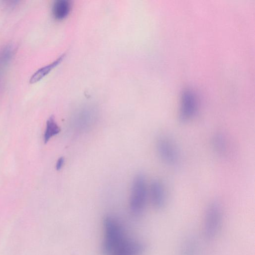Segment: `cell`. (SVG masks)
Segmentation results:
<instances>
[{
    "label": "cell",
    "mask_w": 255,
    "mask_h": 255,
    "mask_svg": "<svg viewBox=\"0 0 255 255\" xmlns=\"http://www.w3.org/2000/svg\"><path fill=\"white\" fill-rule=\"evenodd\" d=\"M212 147L215 152L220 156L226 154L228 143L226 136L222 133H215L211 139Z\"/></svg>",
    "instance_id": "8fae6325"
},
{
    "label": "cell",
    "mask_w": 255,
    "mask_h": 255,
    "mask_svg": "<svg viewBox=\"0 0 255 255\" xmlns=\"http://www.w3.org/2000/svg\"><path fill=\"white\" fill-rule=\"evenodd\" d=\"M198 240L192 236L185 238L180 245L179 255H199V246Z\"/></svg>",
    "instance_id": "30bf717a"
},
{
    "label": "cell",
    "mask_w": 255,
    "mask_h": 255,
    "mask_svg": "<svg viewBox=\"0 0 255 255\" xmlns=\"http://www.w3.org/2000/svg\"><path fill=\"white\" fill-rule=\"evenodd\" d=\"M13 53V49L10 45H7L3 48L0 54V64L5 66L10 61Z\"/></svg>",
    "instance_id": "5bb4252c"
},
{
    "label": "cell",
    "mask_w": 255,
    "mask_h": 255,
    "mask_svg": "<svg viewBox=\"0 0 255 255\" xmlns=\"http://www.w3.org/2000/svg\"><path fill=\"white\" fill-rule=\"evenodd\" d=\"M103 240L101 250L105 255H111L127 240L119 221L112 215L105 216L102 221Z\"/></svg>",
    "instance_id": "6da1fadb"
},
{
    "label": "cell",
    "mask_w": 255,
    "mask_h": 255,
    "mask_svg": "<svg viewBox=\"0 0 255 255\" xmlns=\"http://www.w3.org/2000/svg\"><path fill=\"white\" fill-rule=\"evenodd\" d=\"M224 219L222 204L217 200L210 201L206 206L203 216L202 235L207 241L216 239L222 230Z\"/></svg>",
    "instance_id": "7a4b0ae2"
},
{
    "label": "cell",
    "mask_w": 255,
    "mask_h": 255,
    "mask_svg": "<svg viewBox=\"0 0 255 255\" xmlns=\"http://www.w3.org/2000/svg\"><path fill=\"white\" fill-rule=\"evenodd\" d=\"M64 163V158L63 157H60L57 160L56 164V169L57 170H60Z\"/></svg>",
    "instance_id": "9a60e30c"
},
{
    "label": "cell",
    "mask_w": 255,
    "mask_h": 255,
    "mask_svg": "<svg viewBox=\"0 0 255 255\" xmlns=\"http://www.w3.org/2000/svg\"><path fill=\"white\" fill-rule=\"evenodd\" d=\"M95 119V116L88 112L80 113L73 118L72 125L78 131H85L93 126Z\"/></svg>",
    "instance_id": "ba28073f"
},
{
    "label": "cell",
    "mask_w": 255,
    "mask_h": 255,
    "mask_svg": "<svg viewBox=\"0 0 255 255\" xmlns=\"http://www.w3.org/2000/svg\"><path fill=\"white\" fill-rule=\"evenodd\" d=\"M149 202L156 210L162 211L168 201L167 192L165 183L160 179H154L148 184Z\"/></svg>",
    "instance_id": "5b68a950"
},
{
    "label": "cell",
    "mask_w": 255,
    "mask_h": 255,
    "mask_svg": "<svg viewBox=\"0 0 255 255\" xmlns=\"http://www.w3.org/2000/svg\"><path fill=\"white\" fill-rule=\"evenodd\" d=\"M196 111V105L193 98L185 97L182 103L180 108L179 119L183 123L190 121L194 116Z\"/></svg>",
    "instance_id": "52a82bcc"
},
{
    "label": "cell",
    "mask_w": 255,
    "mask_h": 255,
    "mask_svg": "<svg viewBox=\"0 0 255 255\" xmlns=\"http://www.w3.org/2000/svg\"><path fill=\"white\" fill-rule=\"evenodd\" d=\"M146 247L142 242L127 239L111 255H143Z\"/></svg>",
    "instance_id": "8992f818"
},
{
    "label": "cell",
    "mask_w": 255,
    "mask_h": 255,
    "mask_svg": "<svg viewBox=\"0 0 255 255\" xmlns=\"http://www.w3.org/2000/svg\"><path fill=\"white\" fill-rule=\"evenodd\" d=\"M71 8V4L69 0H59L56 1L52 8L53 16L56 19H63L68 16Z\"/></svg>",
    "instance_id": "7c38bea8"
},
{
    "label": "cell",
    "mask_w": 255,
    "mask_h": 255,
    "mask_svg": "<svg viewBox=\"0 0 255 255\" xmlns=\"http://www.w3.org/2000/svg\"><path fill=\"white\" fill-rule=\"evenodd\" d=\"M155 148L160 161L169 167L179 165L181 155L174 142L165 135L160 136L156 140Z\"/></svg>",
    "instance_id": "277c9868"
},
{
    "label": "cell",
    "mask_w": 255,
    "mask_h": 255,
    "mask_svg": "<svg viewBox=\"0 0 255 255\" xmlns=\"http://www.w3.org/2000/svg\"><path fill=\"white\" fill-rule=\"evenodd\" d=\"M148 202V184L145 175L139 173L133 177L131 185L129 200L130 212L135 216L141 215Z\"/></svg>",
    "instance_id": "3957f363"
},
{
    "label": "cell",
    "mask_w": 255,
    "mask_h": 255,
    "mask_svg": "<svg viewBox=\"0 0 255 255\" xmlns=\"http://www.w3.org/2000/svg\"><path fill=\"white\" fill-rule=\"evenodd\" d=\"M65 56L63 54L52 62L38 69L31 75L29 83L34 84L41 80L63 61Z\"/></svg>",
    "instance_id": "9c48e42d"
},
{
    "label": "cell",
    "mask_w": 255,
    "mask_h": 255,
    "mask_svg": "<svg viewBox=\"0 0 255 255\" xmlns=\"http://www.w3.org/2000/svg\"><path fill=\"white\" fill-rule=\"evenodd\" d=\"M60 131V128L57 124L53 116L50 117L46 122V128L44 134V141L46 143L53 136Z\"/></svg>",
    "instance_id": "4fadbf2b"
}]
</instances>
